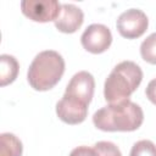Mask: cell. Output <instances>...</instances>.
<instances>
[{"mask_svg":"<svg viewBox=\"0 0 156 156\" xmlns=\"http://www.w3.org/2000/svg\"><path fill=\"white\" fill-rule=\"evenodd\" d=\"M84 22L83 11L73 4H62L60 16L55 21V27L62 33H74L77 32Z\"/></svg>","mask_w":156,"mask_h":156,"instance_id":"cell-9","label":"cell"},{"mask_svg":"<svg viewBox=\"0 0 156 156\" xmlns=\"http://www.w3.org/2000/svg\"><path fill=\"white\" fill-rule=\"evenodd\" d=\"M69 156H102V155L95 145H93V146L80 145V146L74 147L71 151Z\"/></svg>","mask_w":156,"mask_h":156,"instance_id":"cell-15","label":"cell"},{"mask_svg":"<svg viewBox=\"0 0 156 156\" xmlns=\"http://www.w3.org/2000/svg\"><path fill=\"white\" fill-rule=\"evenodd\" d=\"M140 55L144 61L156 65V33L150 34L140 45Z\"/></svg>","mask_w":156,"mask_h":156,"instance_id":"cell-12","label":"cell"},{"mask_svg":"<svg viewBox=\"0 0 156 156\" xmlns=\"http://www.w3.org/2000/svg\"><path fill=\"white\" fill-rule=\"evenodd\" d=\"M22 141L12 133L0 134V156H22Z\"/></svg>","mask_w":156,"mask_h":156,"instance_id":"cell-11","label":"cell"},{"mask_svg":"<svg viewBox=\"0 0 156 156\" xmlns=\"http://www.w3.org/2000/svg\"><path fill=\"white\" fill-rule=\"evenodd\" d=\"M145 94H146V98L154 105H156V78H154L149 82V84L146 85V89H145Z\"/></svg>","mask_w":156,"mask_h":156,"instance_id":"cell-16","label":"cell"},{"mask_svg":"<svg viewBox=\"0 0 156 156\" xmlns=\"http://www.w3.org/2000/svg\"><path fill=\"white\" fill-rule=\"evenodd\" d=\"M144 121L141 107L129 99L108 104L93 115L94 126L104 132H133Z\"/></svg>","mask_w":156,"mask_h":156,"instance_id":"cell-1","label":"cell"},{"mask_svg":"<svg viewBox=\"0 0 156 156\" xmlns=\"http://www.w3.org/2000/svg\"><path fill=\"white\" fill-rule=\"evenodd\" d=\"M61 6L57 0H23L21 2L22 13L34 22H50L56 21L60 16Z\"/></svg>","mask_w":156,"mask_h":156,"instance_id":"cell-5","label":"cell"},{"mask_svg":"<svg viewBox=\"0 0 156 156\" xmlns=\"http://www.w3.org/2000/svg\"><path fill=\"white\" fill-rule=\"evenodd\" d=\"M20 69L18 61L15 56L2 54L0 56V85L6 87L13 83L17 78Z\"/></svg>","mask_w":156,"mask_h":156,"instance_id":"cell-10","label":"cell"},{"mask_svg":"<svg viewBox=\"0 0 156 156\" xmlns=\"http://www.w3.org/2000/svg\"><path fill=\"white\" fill-rule=\"evenodd\" d=\"M149 26V18L144 11L139 9H129L122 12L117 21L116 27L118 33L127 39H136L141 37Z\"/></svg>","mask_w":156,"mask_h":156,"instance_id":"cell-4","label":"cell"},{"mask_svg":"<svg viewBox=\"0 0 156 156\" xmlns=\"http://www.w3.org/2000/svg\"><path fill=\"white\" fill-rule=\"evenodd\" d=\"M129 156H156V145L151 140H139L132 146Z\"/></svg>","mask_w":156,"mask_h":156,"instance_id":"cell-13","label":"cell"},{"mask_svg":"<svg viewBox=\"0 0 156 156\" xmlns=\"http://www.w3.org/2000/svg\"><path fill=\"white\" fill-rule=\"evenodd\" d=\"M88 106L78 99L65 95L56 104L57 117L67 124H79L85 121L88 116Z\"/></svg>","mask_w":156,"mask_h":156,"instance_id":"cell-7","label":"cell"},{"mask_svg":"<svg viewBox=\"0 0 156 156\" xmlns=\"http://www.w3.org/2000/svg\"><path fill=\"white\" fill-rule=\"evenodd\" d=\"M80 43L87 51L91 54H102L112 44V33L107 26L93 23L83 32Z\"/></svg>","mask_w":156,"mask_h":156,"instance_id":"cell-6","label":"cell"},{"mask_svg":"<svg viewBox=\"0 0 156 156\" xmlns=\"http://www.w3.org/2000/svg\"><path fill=\"white\" fill-rule=\"evenodd\" d=\"M94 145L98 147V150L101 152L102 156H122V152L118 149V146L111 141L101 140L95 143Z\"/></svg>","mask_w":156,"mask_h":156,"instance_id":"cell-14","label":"cell"},{"mask_svg":"<svg viewBox=\"0 0 156 156\" xmlns=\"http://www.w3.org/2000/svg\"><path fill=\"white\" fill-rule=\"evenodd\" d=\"M65 73V60L55 50L40 51L33 58L27 72L29 85L37 91L52 89Z\"/></svg>","mask_w":156,"mask_h":156,"instance_id":"cell-2","label":"cell"},{"mask_svg":"<svg viewBox=\"0 0 156 156\" xmlns=\"http://www.w3.org/2000/svg\"><path fill=\"white\" fill-rule=\"evenodd\" d=\"M94 90L95 79L93 74L88 71H79L68 82L65 90V95L78 99L82 102L89 105L94 96Z\"/></svg>","mask_w":156,"mask_h":156,"instance_id":"cell-8","label":"cell"},{"mask_svg":"<svg viewBox=\"0 0 156 156\" xmlns=\"http://www.w3.org/2000/svg\"><path fill=\"white\" fill-rule=\"evenodd\" d=\"M143 80V71L133 61L117 63L104 84V96L108 104L129 99Z\"/></svg>","mask_w":156,"mask_h":156,"instance_id":"cell-3","label":"cell"}]
</instances>
